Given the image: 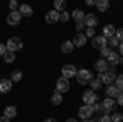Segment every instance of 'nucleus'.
Instances as JSON below:
<instances>
[{"mask_svg": "<svg viewBox=\"0 0 123 122\" xmlns=\"http://www.w3.org/2000/svg\"><path fill=\"white\" fill-rule=\"evenodd\" d=\"M5 46H7V50H8V51L15 53V51H18V50H21V48H23V41H21L18 36H12V38H8V40H7Z\"/></svg>", "mask_w": 123, "mask_h": 122, "instance_id": "obj_1", "label": "nucleus"}, {"mask_svg": "<svg viewBox=\"0 0 123 122\" xmlns=\"http://www.w3.org/2000/svg\"><path fill=\"white\" fill-rule=\"evenodd\" d=\"M115 78L117 74L113 73V68H110L107 73H98V79L102 81V84H107V86H112L115 83Z\"/></svg>", "mask_w": 123, "mask_h": 122, "instance_id": "obj_2", "label": "nucleus"}, {"mask_svg": "<svg viewBox=\"0 0 123 122\" xmlns=\"http://www.w3.org/2000/svg\"><path fill=\"white\" fill-rule=\"evenodd\" d=\"M76 78H77V83H79V84H89V83L94 79V76H92V73H90L89 69H79Z\"/></svg>", "mask_w": 123, "mask_h": 122, "instance_id": "obj_3", "label": "nucleus"}, {"mask_svg": "<svg viewBox=\"0 0 123 122\" xmlns=\"http://www.w3.org/2000/svg\"><path fill=\"white\" fill-rule=\"evenodd\" d=\"M97 93L95 91H92V89H89V91H85L84 94H82V101H84L85 106H92V104L97 102Z\"/></svg>", "mask_w": 123, "mask_h": 122, "instance_id": "obj_4", "label": "nucleus"}, {"mask_svg": "<svg viewBox=\"0 0 123 122\" xmlns=\"http://www.w3.org/2000/svg\"><path fill=\"white\" fill-rule=\"evenodd\" d=\"M84 25L87 28H95L98 25V17L95 13H85L84 17Z\"/></svg>", "mask_w": 123, "mask_h": 122, "instance_id": "obj_5", "label": "nucleus"}, {"mask_svg": "<svg viewBox=\"0 0 123 122\" xmlns=\"http://www.w3.org/2000/svg\"><path fill=\"white\" fill-rule=\"evenodd\" d=\"M61 73H62V78H66V79H71V78H76V74H77V68H76L74 65H66V66H62Z\"/></svg>", "mask_w": 123, "mask_h": 122, "instance_id": "obj_6", "label": "nucleus"}, {"mask_svg": "<svg viewBox=\"0 0 123 122\" xmlns=\"http://www.w3.org/2000/svg\"><path fill=\"white\" fill-rule=\"evenodd\" d=\"M69 87H71V84H69V79H66V78H62V76H61V78L56 81V91H57V93H61V94L67 93V91H69Z\"/></svg>", "mask_w": 123, "mask_h": 122, "instance_id": "obj_7", "label": "nucleus"}, {"mask_svg": "<svg viewBox=\"0 0 123 122\" xmlns=\"http://www.w3.org/2000/svg\"><path fill=\"white\" fill-rule=\"evenodd\" d=\"M20 22H21V15L18 12H10L7 15V23L10 27H17V25H20Z\"/></svg>", "mask_w": 123, "mask_h": 122, "instance_id": "obj_8", "label": "nucleus"}, {"mask_svg": "<svg viewBox=\"0 0 123 122\" xmlns=\"http://www.w3.org/2000/svg\"><path fill=\"white\" fill-rule=\"evenodd\" d=\"M92 46L95 48V50H102V48L107 46V38L104 36V35H100V36H94L92 38Z\"/></svg>", "mask_w": 123, "mask_h": 122, "instance_id": "obj_9", "label": "nucleus"}, {"mask_svg": "<svg viewBox=\"0 0 123 122\" xmlns=\"http://www.w3.org/2000/svg\"><path fill=\"white\" fill-rule=\"evenodd\" d=\"M107 63H108V66H110V68H113V66H117L118 63H123V59L118 56V53H117V51H113V50H112V53L107 56Z\"/></svg>", "mask_w": 123, "mask_h": 122, "instance_id": "obj_10", "label": "nucleus"}, {"mask_svg": "<svg viewBox=\"0 0 123 122\" xmlns=\"http://www.w3.org/2000/svg\"><path fill=\"white\" fill-rule=\"evenodd\" d=\"M92 114H94L92 106H80V107H79V117L84 119V121H85V119H90Z\"/></svg>", "mask_w": 123, "mask_h": 122, "instance_id": "obj_11", "label": "nucleus"}, {"mask_svg": "<svg viewBox=\"0 0 123 122\" xmlns=\"http://www.w3.org/2000/svg\"><path fill=\"white\" fill-rule=\"evenodd\" d=\"M102 107H104V112H112L115 111V107H117V101L115 99H108V97H105L104 102H102Z\"/></svg>", "mask_w": 123, "mask_h": 122, "instance_id": "obj_12", "label": "nucleus"}, {"mask_svg": "<svg viewBox=\"0 0 123 122\" xmlns=\"http://www.w3.org/2000/svg\"><path fill=\"white\" fill-rule=\"evenodd\" d=\"M95 69H97L98 73H107V71L110 69V66L107 63V59H97V61H95Z\"/></svg>", "mask_w": 123, "mask_h": 122, "instance_id": "obj_13", "label": "nucleus"}, {"mask_svg": "<svg viewBox=\"0 0 123 122\" xmlns=\"http://www.w3.org/2000/svg\"><path fill=\"white\" fill-rule=\"evenodd\" d=\"M56 22H59V12H56V10H49L46 13V23H56Z\"/></svg>", "mask_w": 123, "mask_h": 122, "instance_id": "obj_14", "label": "nucleus"}, {"mask_svg": "<svg viewBox=\"0 0 123 122\" xmlns=\"http://www.w3.org/2000/svg\"><path fill=\"white\" fill-rule=\"evenodd\" d=\"M85 43H87V36H85L84 33H77L76 36H74V41H72L74 48L76 46H84Z\"/></svg>", "mask_w": 123, "mask_h": 122, "instance_id": "obj_15", "label": "nucleus"}, {"mask_svg": "<svg viewBox=\"0 0 123 122\" xmlns=\"http://www.w3.org/2000/svg\"><path fill=\"white\" fill-rule=\"evenodd\" d=\"M105 94H107V97H108V99H117V97H118V94H120V91L112 84V86H107Z\"/></svg>", "mask_w": 123, "mask_h": 122, "instance_id": "obj_16", "label": "nucleus"}, {"mask_svg": "<svg viewBox=\"0 0 123 122\" xmlns=\"http://www.w3.org/2000/svg\"><path fill=\"white\" fill-rule=\"evenodd\" d=\"M12 89V81L10 79H0V94H7Z\"/></svg>", "mask_w": 123, "mask_h": 122, "instance_id": "obj_17", "label": "nucleus"}, {"mask_svg": "<svg viewBox=\"0 0 123 122\" xmlns=\"http://www.w3.org/2000/svg\"><path fill=\"white\" fill-rule=\"evenodd\" d=\"M17 107L15 106H7L5 109H3V115L7 117V119H13V117H17Z\"/></svg>", "mask_w": 123, "mask_h": 122, "instance_id": "obj_18", "label": "nucleus"}, {"mask_svg": "<svg viewBox=\"0 0 123 122\" xmlns=\"http://www.w3.org/2000/svg\"><path fill=\"white\" fill-rule=\"evenodd\" d=\"M18 13L21 15V17H31L33 15V8L30 7V5H20V8H18Z\"/></svg>", "mask_w": 123, "mask_h": 122, "instance_id": "obj_19", "label": "nucleus"}, {"mask_svg": "<svg viewBox=\"0 0 123 122\" xmlns=\"http://www.w3.org/2000/svg\"><path fill=\"white\" fill-rule=\"evenodd\" d=\"M61 51L64 53V55H71L72 51H74V45H72V41H64L62 45H61Z\"/></svg>", "mask_w": 123, "mask_h": 122, "instance_id": "obj_20", "label": "nucleus"}, {"mask_svg": "<svg viewBox=\"0 0 123 122\" xmlns=\"http://www.w3.org/2000/svg\"><path fill=\"white\" fill-rule=\"evenodd\" d=\"M71 17L74 18V22L76 23H79V22H84V17H85V13L82 12V10H79V8H76L72 13H71Z\"/></svg>", "mask_w": 123, "mask_h": 122, "instance_id": "obj_21", "label": "nucleus"}, {"mask_svg": "<svg viewBox=\"0 0 123 122\" xmlns=\"http://www.w3.org/2000/svg\"><path fill=\"white\" fill-rule=\"evenodd\" d=\"M21 79H23V73H21L20 69L12 71V74H10V81H12V83H20Z\"/></svg>", "mask_w": 123, "mask_h": 122, "instance_id": "obj_22", "label": "nucleus"}, {"mask_svg": "<svg viewBox=\"0 0 123 122\" xmlns=\"http://www.w3.org/2000/svg\"><path fill=\"white\" fill-rule=\"evenodd\" d=\"M115 27L113 25H105L104 27V36L108 40V38H112V36H115Z\"/></svg>", "mask_w": 123, "mask_h": 122, "instance_id": "obj_23", "label": "nucleus"}, {"mask_svg": "<svg viewBox=\"0 0 123 122\" xmlns=\"http://www.w3.org/2000/svg\"><path fill=\"white\" fill-rule=\"evenodd\" d=\"M97 8H98V12H107V10L110 8V2L108 0H97Z\"/></svg>", "mask_w": 123, "mask_h": 122, "instance_id": "obj_24", "label": "nucleus"}, {"mask_svg": "<svg viewBox=\"0 0 123 122\" xmlns=\"http://www.w3.org/2000/svg\"><path fill=\"white\" fill-rule=\"evenodd\" d=\"M51 102H53V106H59V104H62V94L61 93H53V96H51Z\"/></svg>", "mask_w": 123, "mask_h": 122, "instance_id": "obj_25", "label": "nucleus"}, {"mask_svg": "<svg viewBox=\"0 0 123 122\" xmlns=\"http://www.w3.org/2000/svg\"><path fill=\"white\" fill-rule=\"evenodd\" d=\"M54 10L56 12H66V2L64 0H54Z\"/></svg>", "mask_w": 123, "mask_h": 122, "instance_id": "obj_26", "label": "nucleus"}, {"mask_svg": "<svg viewBox=\"0 0 123 122\" xmlns=\"http://www.w3.org/2000/svg\"><path fill=\"white\" fill-rule=\"evenodd\" d=\"M89 84H90V89H92V91H98V89L102 87V81H100L98 78H94Z\"/></svg>", "mask_w": 123, "mask_h": 122, "instance_id": "obj_27", "label": "nucleus"}, {"mask_svg": "<svg viewBox=\"0 0 123 122\" xmlns=\"http://www.w3.org/2000/svg\"><path fill=\"white\" fill-rule=\"evenodd\" d=\"M115 87L120 91V93H123V74H118L117 78H115Z\"/></svg>", "mask_w": 123, "mask_h": 122, "instance_id": "obj_28", "label": "nucleus"}, {"mask_svg": "<svg viewBox=\"0 0 123 122\" xmlns=\"http://www.w3.org/2000/svg\"><path fill=\"white\" fill-rule=\"evenodd\" d=\"M2 58H3V61H5V63H13V61H15V53H12V51L7 50V53H5Z\"/></svg>", "mask_w": 123, "mask_h": 122, "instance_id": "obj_29", "label": "nucleus"}, {"mask_svg": "<svg viewBox=\"0 0 123 122\" xmlns=\"http://www.w3.org/2000/svg\"><path fill=\"white\" fill-rule=\"evenodd\" d=\"M118 45H120V41H118L115 36H112V38H108V40H107V46L110 48V50H112L113 46H118Z\"/></svg>", "mask_w": 123, "mask_h": 122, "instance_id": "obj_30", "label": "nucleus"}, {"mask_svg": "<svg viewBox=\"0 0 123 122\" xmlns=\"http://www.w3.org/2000/svg\"><path fill=\"white\" fill-rule=\"evenodd\" d=\"M110 53H112V50H110L108 46L102 48V50H100V59H107V56H108Z\"/></svg>", "mask_w": 123, "mask_h": 122, "instance_id": "obj_31", "label": "nucleus"}, {"mask_svg": "<svg viewBox=\"0 0 123 122\" xmlns=\"http://www.w3.org/2000/svg\"><path fill=\"white\" fill-rule=\"evenodd\" d=\"M8 7H10V12H18V8H20V5H18L17 0H12V2L8 3Z\"/></svg>", "mask_w": 123, "mask_h": 122, "instance_id": "obj_32", "label": "nucleus"}, {"mask_svg": "<svg viewBox=\"0 0 123 122\" xmlns=\"http://www.w3.org/2000/svg\"><path fill=\"white\" fill-rule=\"evenodd\" d=\"M110 119H112V122H122V121H123V114H120V112H113V115H112Z\"/></svg>", "mask_w": 123, "mask_h": 122, "instance_id": "obj_33", "label": "nucleus"}, {"mask_svg": "<svg viewBox=\"0 0 123 122\" xmlns=\"http://www.w3.org/2000/svg\"><path fill=\"white\" fill-rule=\"evenodd\" d=\"M69 18H71V15H69L67 12H61V13H59V22H64V23H66Z\"/></svg>", "mask_w": 123, "mask_h": 122, "instance_id": "obj_34", "label": "nucleus"}, {"mask_svg": "<svg viewBox=\"0 0 123 122\" xmlns=\"http://www.w3.org/2000/svg\"><path fill=\"white\" fill-rule=\"evenodd\" d=\"M115 38L122 43L123 41V28H118V30H115Z\"/></svg>", "mask_w": 123, "mask_h": 122, "instance_id": "obj_35", "label": "nucleus"}, {"mask_svg": "<svg viewBox=\"0 0 123 122\" xmlns=\"http://www.w3.org/2000/svg\"><path fill=\"white\" fill-rule=\"evenodd\" d=\"M85 36H87V38H90V36L94 38V36H95V28H87V31H85Z\"/></svg>", "mask_w": 123, "mask_h": 122, "instance_id": "obj_36", "label": "nucleus"}, {"mask_svg": "<svg viewBox=\"0 0 123 122\" xmlns=\"http://www.w3.org/2000/svg\"><path fill=\"white\" fill-rule=\"evenodd\" d=\"M84 28H85L84 22H79V23H76V30H77V33H80V31H82Z\"/></svg>", "mask_w": 123, "mask_h": 122, "instance_id": "obj_37", "label": "nucleus"}, {"mask_svg": "<svg viewBox=\"0 0 123 122\" xmlns=\"http://www.w3.org/2000/svg\"><path fill=\"white\" fill-rule=\"evenodd\" d=\"M97 122H112V119H110V115H107V114H105V115H102Z\"/></svg>", "mask_w": 123, "mask_h": 122, "instance_id": "obj_38", "label": "nucleus"}, {"mask_svg": "<svg viewBox=\"0 0 123 122\" xmlns=\"http://www.w3.org/2000/svg\"><path fill=\"white\" fill-rule=\"evenodd\" d=\"M5 53H7V46H5L3 43H0V56H3Z\"/></svg>", "mask_w": 123, "mask_h": 122, "instance_id": "obj_39", "label": "nucleus"}, {"mask_svg": "<svg viewBox=\"0 0 123 122\" xmlns=\"http://www.w3.org/2000/svg\"><path fill=\"white\" fill-rule=\"evenodd\" d=\"M117 101H118V106H123V93H120V94H118Z\"/></svg>", "mask_w": 123, "mask_h": 122, "instance_id": "obj_40", "label": "nucleus"}, {"mask_svg": "<svg viewBox=\"0 0 123 122\" xmlns=\"http://www.w3.org/2000/svg\"><path fill=\"white\" fill-rule=\"evenodd\" d=\"M95 3H97L95 0H87V2H85V5H89V7H92V5H95Z\"/></svg>", "mask_w": 123, "mask_h": 122, "instance_id": "obj_41", "label": "nucleus"}, {"mask_svg": "<svg viewBox=\"0 0 123 122\" xmlns=\"http://www.w3.org/2000/svg\"><path fill=\"white\" fill-rule=\"evenodd\" d=\"M118 51H120V55L123 56V41L120 43V45H118Z\"/></svg>", "mask_w": 123, "mask_h": 122, "instance_id": "obj_42", "label": "nucleus"}, {"mask_svg": "<svg viewBox=\"0 0 123 122\" xmlns=\"http://www.w3.org/2000/svg\"><path fill=\"white\" fill-rule=\"evenodd\" d=\"M0 122H10V119H7L5 115H2V117H0Z\"/></svg>", "mask_w": 123, "mask_h": 122, "instance_id": "obj_43", "label": "nucleus"}, {"mask_svg": "<svg viewBox=\"0 0 123 122\" xmlns=\"http://www.w3.org/2000/svg\"><path fill=\"white\" fill-rule=\"evenodd\" d=\"M43 122H57V121H56V119H53V117H51V119H44Z\"/></svg>", "mask_w": 123, "mask_h": 122, "instance_id": "obj_44", "label": "nucleus"}, {"mask_svg": "<svg viewBox=\"0 0 123 122\" xmlns=\"http://www.w3.org/2000/svg\"><path fill=\"white\" fill-rule=\"evenodd\" d=\"M66 122H77V121H76V119H67Z\"/></svg>", "mask_w": 123, "mask_h": 122, "instance_id": "obj_45", "label": "nucleus"}, {"mask_svg": "<svg viewBox=\"0 0 123 122\" xmlns=\"http://www.w3.org/2000/svg\"><path fill=\"white\" fill-rule=\"evenodd\" d=\"M84 122H94V121H90V119H85V121Z\"/></svg>", "mask_w": 123, "mask_h": 122, "instance_id": "obj_46", "label": "nucleus"}, {"mask_svg": "<svg viewBox=\"0 0 123 122\" xmlns=\"http://www.w3.org/2000/svg\"><path fill=\"white\" fill-rule=\"evenodd\" d=\"M0 79H2V78H0Z\"/></svg>", "mask_w": 123, "mask_h": 122, "instance_id": "obj_47", "label": "nucleus"}]
</instances>
